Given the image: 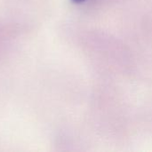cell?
I'll list each match as a JSON object with an SVG mask.
<instances>
[{"mask_svg": "<svg viewBox=\"0 0 152 152\" xmlns=\"http://www.w3.org/2000/svg\"><path fill=\"white\" fill-rule=\"evenodd\" d=\"M72 1L75 2V3H82V2H84L86 0H72Z\"/></svg>", "mask_w": 152, "mask_h": 152, "instance_id": "obj_1", "label": "cell"}]
</instances>
